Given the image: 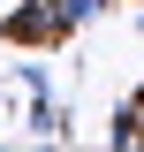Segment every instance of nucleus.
Wrapping results in <instances>:
<instances>
[{
	"mask_svg": "<svg viewBox=\"0 0 144 152\" xmlns=\"http://www.w3.org/2000/svg\"><path fill=\"white\" fill-rule=\"evenodd\" d=\"M0 31L15 38V46H53L68 23L53 15V0H23V8H8V23H0Z\"/></svg>",
	"mask_w": 144,
	"mask_h": 152,
	"instance_id": "f257e3e1",
	"label": "nucleus"
},
{
	"mask_svg": "<svg viewBox=\"0 0 144 152\" xmlns=\"http://www.w3.org/2000/svg\"><path fill=\"white\" fill-rule=\"evenodd\" d=\"M106 145H137V107H121V114H114V129H106Z\"/></svg>",
	"mask_w": 144,
	"mask_h": 152,
	"instance_id": "20e7f679",
	"label": "nucleus"
},
{
	"mask_svg": "<svg viewBox=\"0 0 144 152\" xmlns=\"http://www.w3.org/2000/svg\"><path fill=\"white\" fill-rule=\"evenodd\" d=\"M61 129H68V114H61L53 99L38 91V99H31V137H61Z\"/></svg>",
	"mask_w": 144,
	"mask_h": 152,
	"instance_id": "f03ea898",
	"label": "nucleus"
},
{
	"mask_svg": "<svg viewBox=\"0 0 144 152\" xmlns=\"http://www.w3.org/2000/svg\"><path fill=\"white\" fill-rule=\"evenodd\" d=\"M137 145H144V107H137Z\"/></svg>",
	"mask_w": 144,
	"mask_h": 152,
	"instance_id": "39448f33",
	"label": "nucleus"
},
{
	"mask_svg": "<svg viewBox=\"0 0 144 152\" xmlns=\"http://www.w3.org/2000/svg\"><path fill=\"white\" fill-rule=\"evenodd\" d=\"M53 15L76 31V23H99V15H106V0H53Z\"/></svg>",
	"mask_w": 144,
	"mask_h": 152,
	"instance_id": "7ed1b4c3",
	"label": "nucleus"
}]
</instances>
